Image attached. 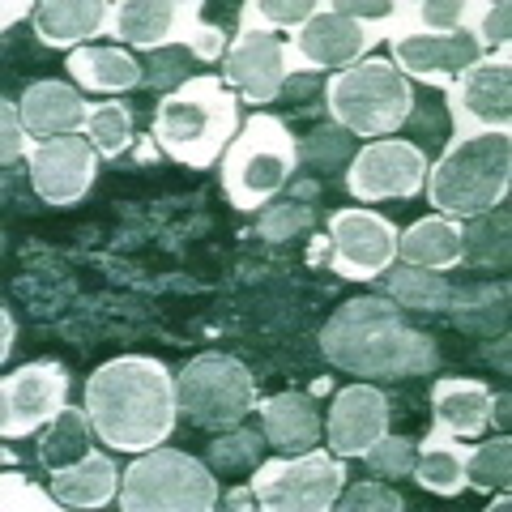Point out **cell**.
<instances>
[{
  "label": "cell",
  "instance_id": "cell-20",
  "mask_svg": "<svg viewBox=\"0 0 512 512\" xmlns=\"http://www.w3.org/2000/svg\"><path fill=\"white\" fill-rule=\"evenodd\" d=\"M22 124L30 137L52 141V137H73L77 128H86L90 120V103L77 94L73 86L56 82V77H43V82H30L22 90Z\"/></svg>",
  "mask_w": 512,
  "mask_h": 512
},
{
  "label": "cell",
  "instance_id": "cell-5",
  "mask_svg": "<svg viewBox=\"0 0 512 512\" xmlns=\"http://www.w3.org/2000/svg\"><path fill=\"white\" fill-rule=\"evenodd\" d=\"M299 163V141L278 116H252L239 124L235 141L222 154V188L235 210L269 205L286 188Z\"/></svg>",
  "mask_w": 512,
  "mask_h": 512
},
{
  "label": "cell",
  "instance_id": "cell-17",
  "mask_svg": "<svg viewBox=\"0 0 512 512\" xmlns=\"http://www.w3.org/2000/svg\"><path fill=\"white\" fill-rule=\"evenodd\" d=\"M30 163V184H35L39 201L47 205H73L82 201L94 175H99V150L86 137H52L35 141V150L26 154Z\"/></svg>",
  "mask_w": 512,
  "mask_h": 512
},
{
  "label": "cell",
  "instance_id": "cell-23",
  "mask_svg": "<svg viewBox=\"0 0 512 512\" xmlns=\"http://www.w3.org/2000/svg\"><path fill=\"white\" fill-rule=\"evenodd\" d=\"M111 5L103 0H43L35 9V30L47 47H86L90 35H103Z\"/></svg>",
  "mask_w": 512,
  "mask_h": 512
},
{
  "label": "cell",
  "instance_id": "cell-27",
  "mask_svg": "<svg viewBox=\"0 0 512 512\" xmlns=\"http://www.w3.org/2000/svg\"><path fill=\"white\" fill-rule=\"evenodd\" d=\"M52 495L64 508H103L116 500V461L90 448L82 461L52 470Z\"/></svg>",
  "mask_w": 512,
  "mask_h": 512
},
{
  "label": "cell",
  "instance_id": "cell-21",
  "mask_svg": "<svg viewBox=\"0 0 512 512\" xmlns=\"http://www.w3.org/2000/svg\"><path fill=\"white\" fill-rule=\"evenodd\" d=\"M495 393L483 380H436L431 389V419L457 440H474L491 427Z\"/></svg>",
  "mask_w": 512,
  "mask_h": 512
},
{
  "label": "cell",
  "instance_id": "cell-32",
  "mask_svg": "<svg viewBox=\"0 0 512 512\" xmlns=\"http://www.w3.org/2000/svg\"><path fill=\"white\" fill-rule=\"evenodd\" d=\"M86 141L99 158H120L128 150V141H133V111L124 103H90V120H86Z\"/></svg>",
  "mask_w": 512,
  "mask_h": 512
},
{
  "label": "cell",
  "instance_id": "cell-42",
  "mask_svg": "<svg viewBox=\"0 0 512 512\" xmlns=\"http://www.w3.org/2000/svg\"><path fill=\"white\" fill-rule=\"evenodd\" d=\"M444 103L440 99H427V103H414L410 107V116H406V124L414 128V137L419 141H427V146H436V141H444ZM414 141V146H419Z\"/></svg>",
  "mask_w": 512,
  "mask_h": 512
},
{
  "label": "cell",
  "instance_id": "cell-35",
  "mask_svg": "<svg viewBox=\"0 0 512 512\" xmlns=\"http://www.w3.org/2000/svg\"><path fill=\"white\" fill-rule=\"evenodd\" d=\"M210 461L222 474H244L265 461V436L252 427H231L210 444Z\"/></svg>",
  "mask_w": 512,
  "mask_h": 512
},
{
  "label": "cell",
  "instance_id": "cell-46",
  "mask_svg": "<svg viewBox=\"0 0 512 512\" xmlns=\"http://www.w3.org/2000/svg\"><path fill=\"white\" fill-rule=\"evenodd\" d=\"M222 504L227 508H256V491L252 487H235V491L222 495Z\"/></svg>",
  "mask_w": 512,
  "mask_h": 512
},
{
  "label": "cell",
  "instance_id": "cell-43",
  "mask_svg": "<svg viewBox=\"0 0 512 512\" xmlns=\"http://www.w3.org/2000/svg\"><path fill=\"white\" fill-rule=\"evenodd\" d=\"M312 222V214L303 210V205H274V210H269L265 218H261V231L265 239H291V235H299L303 227H308Z\"/></svg>",
  "mask_w": 512,
  "mask_h": 512
},
{
  "label": "cell",
  "instance_id": "cell-26",
  "mask_svg": "<svg viewBox=\"0 0 512 512\" xmlns=\"http://www.w3.org/2000/svg\"><path fill=\"white\" fill-rule=\"evenodd\" d=\"M397 261L423 265V269H448L461 265V222L444 214H427L397 231Z\"/></svg>",
  "mask_w": 512,
  "mask_h": 512
},
{
  "label": "cell",
  "instance_id": "cell-19",
  "mask_svg": "<svg viewBox=\"0 0 512 512\" xmlns=\"http://www.w3.org/2000/svg\"><path fill=\"white\" fill-rule=\"evenodd\" d=\"M474 60H483V47L466 30H453V35H410L402 43H393V69L406 82L419 77V82H431V86H448Z\"/></svg>",
  "mask_w": 512,
  "mask_h": 512
},
{
  "label": "cell",
  "instance_id": "cell-10",
  "mask_svg": "<svg viewBox=\"0 0 512 512\" xmlns=\"http://www.w3.org/2000/svg\"><path fill=\"white\" fill-rule=\"evenodd\" d=\"M175 402L197 427H235L256 410V380L231 355H197L175 376Z\"/></svg>",
  "mask_w": 512,
  "mask_h": 512
},
{
  "label": "cell",
  "instance_id": "cell-24",
  "mask_svg": "<svg viewBox=\"0 0 512 512\" xmlns=\"http://www.w3.org/2000/svg\"><path fill=\"white\" fill-rule=\"evenodd\" d=\"M64 64H69L73 82L94 94H124V90H137L146 82L141 60L133 52H120V47H77Z\"/></svg>",
  "mask_w": 512,
  "mask_h": 512
},
{
  "label": "cell",
  "instance_id": "cell-2",
  "mask_svg": "<svg viewBox=\"0 0 512 512\" xmlns=\"http://www.w3.org/2000/svg\"><path fill=\"white\" fill-rule=\"evenodd\" d=\"M320 355L359 380H406L440 363L436 342L414 329L389 295L342 303L320 329Z\"/></svg>",
  "mask_w": 512,
  "mask_h": 512
},
{
  "label": "cell",
  "instance_id": "cell-3",
  "mask_svg": "<svg viewBox=\"0 0 512 512\" xmlns=\"http://www.w3.org/2000/svg\"><path fill=\"white\" fill-rule=\"evenodd\" d=\"M239 133V99L218 77H188L154 107L150 137L171 163L205 171L214 167Z\"/></svg>",
  "mask_w": 512,
  "mask_h": 512
},
{
  "label": "cell",
  "instance_id": "cell-11",
  "mask_svg": "<svg viewBox=\"0 0 512 512\" xmlns=\"http://www.w3.org/2000/svg\"><path fill=\"white\" fill-rule=\"evenodd\" d=\"M444 111L453 116L448 120L453 141L478 133H512V56H483L466 73H457L444 86Z\"/></svg>",
  "mask_w": 512,
  "mask_h": 512
},
{
  "label": "cell",
  "instance_id": "cell-45",
  "mask_svg": "<svg viewBox=\"0 0 512 512\" xmlns=\"http://www.w3.org/2000/svg\"><path fill=\"white\" fill-rule=\"evenodd\" d=\"M316 86H320L316 73H291V77H286V86H282V94H291V99H308Z\"/></svg>",
  "mask_w": 512,
  "mask_h": 512
},
{
  "label": "cell",
  "instance_id": "cell-18",
  "mask_svg": "<svg viewBox=\"0 0 512 512\" xmlns=\"http://www.w3.org/2000/svg\"><path fill=\"white\" fill-rule=\"evenodd\" d=\"M384 431H389V397L372 384H350L333 397L329 410V453L338 457H363Z\"/></svg>",
  "mask_w": 512,
  "mask_h": 512
},
{
  "label": "cell",
  "instance_id": "cell-8",
  "mask_svg": "<svg viewBox=\"0 0 512 512\" xmlns=\"http://www.w3.org/2000/svg\"><path fill=\"white\" fill-rule=\"evenodd\" d=\"M201 13L205 5H184V0H124V5H111L107 35L141 52L188 47L197 60H218L227 52V39H222V26L201 22Z\"/></svg>",
  "mask_w": 512,
  "mask_h": 512
},
{
  "label": "cell",
  "instance_id": "cell-1",
  "mask_svg": "<svg viewBox=\"0 0 512 512\" xmlns=\"http://www.w3.org/2000/svg\"><path fill=\"white\" fill-rule=\"evenodd\" d=\"M86 410L94 436L120 453H150L175 431V376L163 359L124 355L94 367L86 380Z\"/></svg>",
  "mask_w": 512,
  "mask_h": 512
},
{
  "label": "cell",
  "instance_id": "cell-47",
  "mask_svg": "<svg viewBox=\"0 0 512 512\" xmlns=\"http://www.w3.org/2000/svg\"><path fill=\"white\" fill-rule=\"evenodd\" d=\"M39 5H5V18H0V26H13V22H18V18H26V13H35Z\"/></svg>",
  "mask_w": 512,
  "mask_h": 512
},
{
  "label": "cell",
  "instance_id": "cell-37",
  "mask_svg": "<svg viewBox=\"0 0 512 512\" xmlns=\"http://www.w3.org/2000/svg\"><path fill=\"white\" fill-rule=\"evenodd\" d=\"M0 491H5V500H0V508L5 512H18V508H35V512H52V508H64L52 491H39L30 478L5 470V478H0Z\"/></svg>",
  "mask_w": 512,
  "mask_h": 512
},
{
  "label": "cell",
  "instance_id": "cell-30",
  "mask_svg": "<svg viewBox=\"0 0 512 512\" xmlns=\"http://www.w3.org/2000/svg\"><path fill=\"white\" fill-rule=\"evenodd\" d=\"M461 261L508 265V201L495 214H478L470 227H461Z\"/></svg>",
  "mask_w": 512,
  "mask_h": 512
},
{
  "label": "cell",
  "instance_id": "cell-44",
  "mask_svg": "<svg viewBox=\"0 0 512 512\" xmlns=\"http://www.w3.org/2000/svg\"><path fill=\"white\" fill-rule=\"evenodd\" d=\"M333 9L350 22H384L393 13V0H338Z\"/></svg>",
  "mask_w": 512,
  "mask_h": 512
},
{
  "label": "cell",
  "instance_id": "cell-14",
  "mask_svg": "<svg viewBox=\"0 0 512 512\" xmlns=\"http://www.w3.org/2000/svg\"><path fill=\"white\" fill-rule=\"evenodd\" d=\"M427 184V154L414 141H372L346 167V188L359 201H410Z\"/></svg>",
  "mask_w": 512,
  "mask_h": 512
},
{
  "label": "cell",
  "instance_id": "cell-16",
  "mask_svg": "<svg viewBox=\"0 0 512 512\" xmlns=\"http://www.w3.org/2000/svg\"><path fill=\"white\" fill-rule=\"evenodd\" d=\"M367 56L363 22L342 18L333 5H320L316 18L291 30L286 43V73H320V69H350Z\"/></svg>",
  "mask_w": 512,
  "mask_h": 512
},
{
  "label": "cell",
  "instance_id": "cell-34",
  "mask_svg": "<svg viewBox=\"0 0 512 512\" xmlns=\"http://www.w3.org/2000/svg\"><path fill=\"white\" fill-rule=\"evenodd\" d=\"M350 154H355V137H350L342 124H316L299 146L303 167H312L316 175H333Z\"/></svg>",
  "mask_w": 512,
  "mask_h": 512
},
{
  "label": "cell",
  "instance_id": "cell-15",
  "mask_svg": "<svg viewBox=\"0 0 512 512\" xmlns=\"http://www.w3.org/2000/svg\"><path fill=\"white\" fill-rule=\"evenodd\" d=\"M329 244H333V274L350 282H372L384 269H393L397 231L372 210H338L329 218Z\"/></svg>",
  "mask_w": 512,
  "mask_h": 512
},
{
  "label": "cell",
  "instance_id": "cell-22",
  "mask_svg": "<svg viewBox=\"0 0 512 512\" xmlns=\"http://www.w3.org/2000/svg\"><path fill=\"white\" fill-rule=\"evenodd\" d=\"M256 414H261V423H265V444H274L286 457L308 453L320 440V414L308 393L256 397Z\"/></svg>",
  "mask_w": 512,
  "mask_h": 512
},
{
  "label": "cell",
  "instance_id": "cell-6",
  "mask_svg": "<svg viewBox=\"0 0 512 512\" xmlns=\"http://www.w3.org/2000/svg\"><path fill=\"white\" fill-rule=\"evenodd\" d=\"M325 103L333 124H342L350 137L380 141L406 124L414 107V90L393 69V60H359L325 82Z\"/></svg>",
  "mask_w": 512,
  "mask_h": 512
},
{
  "label": "cell",
  "instance_id": "cell-12",
  "mask_svg": "<svg viewBox=\"0 0 512 512\" xmlns=\"http://www.w3.org/2000/svg\"><path fill=\"white\" fill-rule=\"evenodd\" d=\"M222 77H227V86H239V94L252 107L274 103L286 86V77H291L286 73V43L252 5H244L239 35L227 47V56H222Z\"/></svg>",
  "mask_w": 512,
  "mask_h": 512
},
{
  "label": "cell",
  "instance_id": "cell-31",
  "mask_svg": "<svg viewBox=\"0 0 512 512\" xmlns=\"http://www.w3.org/2000/svg\"><path fill=\"white\" fill-rule=\"evenodd\" d=\"M466 35L483 47H508V30H512V5L508 0H461V26Z\"/></svg>",
  "mask_w": 512,
  "mask_h": 512
},
{
  "label": "cell",
  "instance_id": "cell-7",
  "mask_svg": "<svg viewBox=\"0 0 512 512\" xmlns=\"http://www.w3.org/2000/svg\"><path fill=\"white\" fill-rule=\"evenodd\" d=\"M124 512H210L218 508V483L205 461L180 448H150L124 470L120 483Z\"/></svg>",
  "mask_w": 512,
  "mask_h": 512
},
{
  "label": "cell",
  "instance_id": "cell-48",
  "mask_svg": "<svg viewBox=\"0 0 512 512\" xmlns=\"http://www.w3.org/2000/svg\"><path fill=\"white\" fill-rule=\"evenodd\" d=\"M0 325H5V359L13 355V312L5 308V312H0Z\"/></svg>",
  "mask_w": 512,
  "mask_h": 512
},
{
  "label": "cell",
  "instance_id": "cell-4",
  "mask_svg": "<svg viewBox=\"0 0 512 512\" xmlns=\"http://www.w3.org/2000/svg\"><path fill=\"white\" fill-rule=\"evenodd\" d=\"M512 180V137L508 133H478V137H448L440 163L427 171V201L444 218H478L508 201Z\"/></svg>",
  "mask_w": 512,
  "mask_h": 512
},
{
  "label": "cell",
  "instance_id": "cell-40",
  "mask_svg": "<svg viewBox=\"0 0 512 512\" xmlns=\"http://www.w3.org/2000/svg\"><path fill=\"white\" fill-rule=\"evenodd\" d=\"M146 82L150 86H175L180 90L188 82V56L175 52V47H158V52H146Z\"/></svg>",
  "mask_w": 512,
  "mask_h": 512
},
{
  "label": "cell",
  "instance_id": "cell-38",
  "mask_svg": "<svg viewBox=\"0 0 512 512\" xmlns=\"http://www.w3.org/2000/svg\"><path fill=\"white\" fill-rule=\"evenodd\" d=\"M333 508H338V512H367V508L402 512L406 500H402V495H397L393 487H384V483H355L346 495H338V500H333Z\"/></svg>",
  "mask_w": 512,
  "mask_h": 512
},
{
  "label": "cell",
  "instance_id": "cell-41",
  "mask_svg": "<svg viewBox=\"0 0 512 512\" xmlns=\"http://www.w3.org/2000/svg\"><path fill=\"white\" fill-rule=\"evenodd\" d=\"M252 9L269 26H286V30H299L303 22L320 13V5H312V0H252Z\"/></svg>",
  "mask_w": 512,
  "mask_h": 512
},
{
  "label": "cell",
  "instance_id": "cell-9",
  "mask_svg": "<svg viewBox=\"0 0 512 512\" xmlns=\"http://www.w3.org/2000/svg\"><path fill=\"white\" fill-rule=\"evenodd\" d=\"M346 487V461L325 448H308L291 461H261L252 470L256 508L265 512H329Z\"/></svg>",
  "mask_w": 512,
  "mask_h": 512
},
{
  "label": "cell",
  "instance_id": "cell-39",
  "mask_svg": "<svg viewBox=\"0 0 512 512\" xmlns=\"http://www.w3.org/2000/svg\"><path fill=\"white\" fill-rule=\"evenodd\" d=\"M18 116H22V107H13V99L0 103V163L5 167H13L22 154L35 150V141H30L26 124H18Z\"/></svg>",
  "mask_w": 512,
  "mask_h": 512
},
{
  "label": "cell",
  "instance_id": "cell-36",
  "mask_svg": "<svg viewBox=\"0 0 512 512\" xmlns=\"http://www.w3.org/2000/svg\"><path fill=\"white\" fill-rule=\"evenodd\" d=\"M414 457H419V440L389 436V431H384V436L363 453V466L376 478H406L414 470Z\"/></svg>",
  "mask_w": 512,
  "mask_h": 512
},
{
  "label": "cell",
  "instance_id": "cell-28",
  "mask_svg": "<svg viewBox=\"0 0 512 512\" xmlns=\"http://www.w3.org/2000/svg\"><path fill=\"white\" fill-rule=\"evenodd\" d=\"M90 410L82 406H64L52 423H47L43 440H39V461L47 470H64L73 466V461H82L90 453Z\"/></svg>",
  "mask_w": 512,
  "mask_h": 512
},
{
  "label": "cell",
  "instance_id": "cell-25",
  "mask_svg": "<svg viewBox=\"0 0 512 512\" xmlns=\"http://www.w3.org/2000/svg\"><path fill=\"white\" fill-rule=\"evenodd\" d=\"M466 461H470V444L431 427V436L419 440V457H414L410 474L431 495H461L466 491Z\"/></svg>",
  "mask_w": 512,
  "mask_h": 512
},
{
  "label": "cell",
  "instance_id": "cell-13",
  "mask_svg": "<svg viewBox=\"0 0 512 512\" xmlns=\"http://www.w3.org/2000/svg\"><path fill=\"white\" fill-rule=\"evenodd\" d=\"M69 372L56 359L22 363L18 372L0 380V431L5 440H22L35 427H47L64 410Z\"/></svg>",
  "mask_w": 512,
  "mask_h": 512
},
{
  "label": "cell",
  "instance_id": "cell-33",
  "mask_svg": "<svg viewBox=\"0 0 512 512\" xmlns=\"http://www.w3.org/2000/svg\"><path fill=\"white\" fill-rule=\"evenodd\" d=\"M512 483V440L508 436H495L487 444L470 448V461H466V487L478 491H508Z\"/></svg>",
  "mask_w": 512,
  "mask_h": 512
},
{
  "label": "cell",
  "instance_id": "cell-29",
  "mask_svg": "<svg viewBox=\"0 0 512 512\" xmlns=\"http://www.w3.org/2000/svg\"><path fill=\"white\" fill-rule=\"evenodd\" d=\"M389 299L397 303V308H410V312H448L453 286L440 278V269L397 265L389 274Z\"/></svg>",
  "mask_w": 512,
  "mask_h": 512
}]
</instances>
